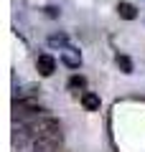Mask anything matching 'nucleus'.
Returning a JSON list of instances; mask_svg holds the SVG:
<instances>
[{
  "instance_id": "nucleus-1",
  "label": "nucleus",
  "mask_w": 145,
  "mask_h": 152,
  "mask_svg": "<svg viewBox=\"0 0 145 152\" xmlns=\"http://www.w3.org/2000/svg\"><path fill=\"white\" fill-rule=\"evenodd\" d=\"M13 132H21L31 140L54 142V145L61 142V122L48 117V114H41V117H33V119H26V122H16Z\"/></svg>"
},
{
  "instance_id": "nucleus-2",
  "label": "nucleus",
  "mask_w": 145,
  "mask_h": 152,
  "mask_svg": "<svg viewBox=\"0 0 145 152\" xmlns=\"http://www.w3.org/2000/svg\"><path fill=\"white\" fill-rule=\"evenodd\" d=\"M43 112H46L43 104L36 102V99H23V102L13 104V117H16V122H26V119H33V117H41Z\"/></svg>"
},
{
  "instance_id": "nucleus-3",
  "label": "nucleus",
  "mask_w": 145,
  "mask_h": 152,
  "mask_svg": "<svg viewBox=\"0 0 145 152\" xmlns=\"http://www.w3.org/2000/svg\"><path fill=\"white\" fill-rule=\"evenodd\" d=\"M36 69H38V74H41V76H51L56 71V58L51 53H41L36 58Z\"/></svg>"
},
{
  "instance_id": "nucleus-4",
  "label": "nucleus",
  "mask_w": 145,
  "mask_h": 152,
  "mask_svg": "<svg viewBox=\"0 0 145 152\" xmlns=\"http://www.w3.org/2000/svg\"><path fill=\"white\" fill-rule=\"evenodd\" d=\"M61 64L69 66V69H79L81 66V53L74 48V46H66V48L61 51Z\"/></svg>"
},
{
  "instance_id": "nucleus-5",
  "label": "nucleus",
  "mask_w": 145,
  "mask_h": 152,
  "mask_svg": "<svg viewBox=\"0 0 145 152\" xmlns=\"http://www.w3.org/2000/svg\"><path fill=\"white\" fill-rule=\"evenodd\" d=\"M81 107H84L87 112H99V107H102V99H99V94H94V91H84V94H81Z\"/></svg>"
},
{
  "instance_id": "nucleus-6",
  "label": "nucleus",
  "mask_w": 145,
  "mask_h": 152,
  "mask_svg": "<svg viewBox=\"0 0 145 152\" xmlns=\"http://www.w3.org/2000/svg\"><path fill=\"white\" fill-rule=\"evenodd\" d=\"M117 15L125 18V20H135V18H138V8H135L132 3H127V0H120L117 3Z\"/></svg>"
},
{
  "instance_id": "nucleus-7",
  "label": "nucleus",
  "mask_w": 145,
  "mask_h": 152,
  "mask_svg": "<svg viewBox=\"0 0 145 152\" xmlns=\"http://www.w3.org/2000/svg\"><path fill=\"white\" fill-rule=\"evenodd\" d=\"M48 46H54V48H61V51H64L66 46H69V38H66L64 33H51V36H48Z\"/></svg>"
},
{
  "instance_id": "nucleus-8",
  "label": "nucleus",
  "mask_w": 145,
  "mask_h": 152,
  "mask_svg": "<svg viewBox=\"0 0 145 152\" xmlns=\"http://www.w3.org/2000/svg\"><path fill=\"white\" fill-rule=\"evenodd\" d=\"M36 86H31V84H28V86H21V89H16V102H23V99H36Z\"/></svg>"
},
{
  "instance_id": "nucleus-9",
  "label": "nucleus",
  "mask_w": 145,
  "mask_h": 152,
  "mask_svg": "<svg viewBox=\"0 0 145 152\" xmlns=\"http://www.w3.org/2000/svg\"><path fill=\"white\" fill-rule=\"evenodd\" d=\"M117 66L122 69V74H132V61L127 56H117Z\"/></svg>"
},
{
  "instance_id": "nucleus-10",
  "label": "nucleus",
  "mask_w": 145,
  "mask_h": 152,
  "mask_svg": "<svg viewBox=\"0 0 145 152\" xmlns=\"http://www.w3.org/2000/svg\"><path fill=\"white\" fill-rule=\"evenodd\" d=\"M69 86H84V79H81V76H74L69 81Z\"/></svg>"
},
{
  "instance_id": "nucleus-11",
  "label": "nucleus",
  "mask_w": 145,
  "mask_h": 152,
  "mask_svg": "<svg viewBox=\"0 0 145 152\" xmlns=\"http://www.w3.org/2000/svg\"><path fill=\"white\" fill-rule=\"evenodd\" d=\"M46 10H48V15H51V18H56V15H59V10H56L54 5H51V8H46Z\"/></svg>"
}]
</instances>
